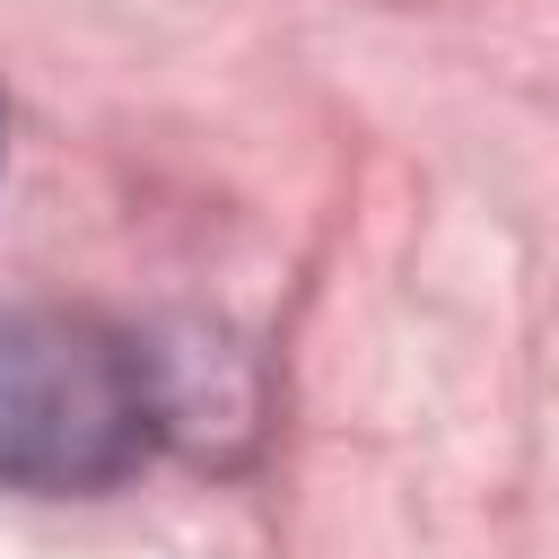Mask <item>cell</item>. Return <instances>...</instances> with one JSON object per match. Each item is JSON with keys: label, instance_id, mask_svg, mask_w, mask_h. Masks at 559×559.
I'll return each instance as SVG.
<instances>
[{"label": "cell", "instance_id": "obj_1", "mask_svg": "<svg viewBox=\"0 0 559 559\" xmlns=\"http://www.w3.org/2000/svg\"><path fill=\"white\" fill-rule=\"evenodd\" d=\"M166 393L157 358L87 314V306H26L0 314V480L35 498H87L131 480L157 454Z\"/></svg>", "mask_w": 559, "mask_h": 559}]
</instances>
